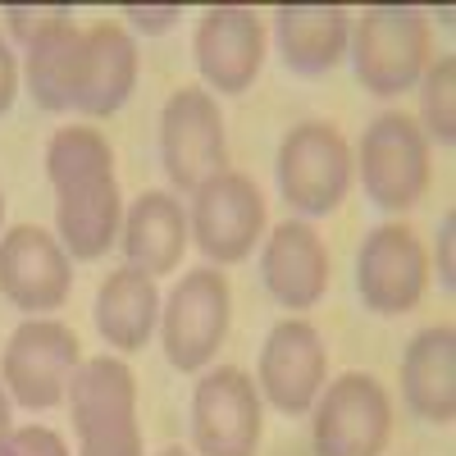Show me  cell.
Wrapping results in <instances>:
<instances>
[{"label": "cell", "instance_id": "8992f818", "mask_svg": "<svg viewBox=\"0 0 456 456\" xmlns=\"http://www.w3.org/2000/svg\"><path fill=\"white\" fill-rule=\"evenodd\" d=\"M228 320H233V292L215 265L183 274L174 292L160 301V338L169 365L178 374L206 370L228 338Z\"/></svg>", "mask_w": 456, "mask_h": 456}, {"label": "cell", "instance_id": "4316f807", "mask_svg": "<svg viewBox=\"0 0 456 456\" xmlns=\"http://www.w3.org/2000/svg\"><path fill=\"white\" fill-rule=\"evenodd\" d=\"M452 238H456V215L447 210V215H443V224H438V247H434V260H438V283H443L447 292L456 288V260H452V247H456V242H452Z\"/></svg>", "mask_w": 456, "mask_h": 456}, {"label": "cell", "instance_id": "ac0fdd59", "mask_svg": "<svg viewBox=\"0 0 456 456\" xmlns=\"http://www.w3.org/2000/svg\"><path fill=\"white\" fill-rule=\"evenodd\" d=\"M192 242L187 233V215H183V201L174 192H160V187H151L142 192L124 224H119V247L128 256L133 270H142L146 279H160V274H174L178 260Z\"/></svg>", "mask_w": 456, "mask_h": 456}, {"label": "cell", "instance_id": "603a6c76", "mask_svg": "<svg viewBox=\"0 0 456 456\" xmlns=\"http://www.w3.org/2000/svg\"><path fill=\"white\" fill-rule=\"evenodd\" d=\"M420 133L434 146L456 142V60H434L420 78Z\"/></svg>", "mask_w": 456, "mask_h": 456}, {"label": "cell", "instance_id": "44dd1931", "mask_svg": "<svg viewBox=\"0 0 456 456\" xmlns=\"http://www.w3.org/2000/svg\"><path fill=\"white\" fill-rule=\"evenodd\" d=\"M160 324V288L133 265L110 270L96 288V333L119 356L142 352Z\"/></svg>", "mask_w": 456, "mask_h": 456}, {"label": "cell", "instance_id": "4dcf8cb0", "mask_svg": "<svg viewBox=\"0 0 456 456\" xmlns=\"http://www.w3.org/2000/svg\"><path fill=\"white\" fill-rule=\"evenodd\" d=\"M0 224H5V197H0Z\"/></svg>", "mask_w": 456, "mask_h": 456}, {"label": "cell", "instance_id": "d4e9b609", "mask_svg": "<svg viewBox=\"0 0 456 456\" xmlns=\"http://www.w3.org/2000/svg\"><path fill=\"white\" fill-rule=\"evenodd\" d=\"M5 19H10V32L28 46V42H37L42 32H51L55 23H69L73 10H69V5H37V10H32V5H10Z\"/></svg>", "mask_w": 456, "mask_h": 456}, {"label": "cell", "instance_id": "5b68a950", "mask_svg": "<svg viewBox=\"0 0 456 456\" xmlns=\"http://www.w3.org/2000/svg\"><path fill=\"white\" fill-rule=\"evenodd\" d=\"M352 160H356L365 197L388 215L420 206L429 192V142H425L420 124L402 110L379 114L365 128L361 151Z\"/></svg>", "mask_w": 456, "mask_h": 456}, {"label": "cell", "instance_id": "e0dca14e", "mask_svg": "<svg viewBox=\"0 0 456 456\" xmlns=\"http://www.w3.org/2000/svg\"><path fill=\"white\" fill-rule=\"evenodd\" d=\"M137 87V42L119 23H96L83 32L78 78H73V110L87 119H110L128 105Z\"/></svg>", "mask_w": 456, "mask_h": 456}, {"label": "cell", "instance_id": "7402d4cb", "mask_svg": "<svg viewBox=\"0 0 456 456\" xmlns=\"http://www.w3.org/2000/svg\"><path fill=\"white\" fill-rule=\"evenodd\" d=\"M78 51H83V28L55 23L51 32H42L37 42H28V60H23V83L28 96L51 110L64 114L73 110V78H78Z\"/></svg>", "mask_w": 456, "mask_h": 456}, {"label": "cell", "instance_id": "5bb4252c", "mask_svg": "<svg viewBox=\"0 0 456 456\" xmlns=\"http://www.w3.org/2000/svg\"><path fill=\"white\" fill-rule=\"evenodd\" d=\"M324 374H329V352L320 329L297 315L279 320L260 347V374H256L260 397L279 406L283 415H306L324 388Z\"/></svg>", "mask_w": 456, "mask_h": 456}, {"label": "cell", "instance_id": "ffe728a7", "mask_svg": "<svg viewBox=\"0 0 456 456\" xmlns=\"http://www.w3.org/2000/svg\"><path fill=\"white\" fill-rule=\"evenodd\" d=\"M274 42L292 73H329L347 60L352 14L342 5H283L274 10Z\"/></svg>", "mask_w": 456, "mask_h": 456}, {"label": "cell", "instance_id": "484cf974", "mask_svg": "<svg viewBox=\"0 0 456 456\" xmlns=\"http://www.w3.org/2000/svg\"><path fill=\"white\" fill-rule=\"evenodd\" d=\"M124 19L137 28V32H146V37H160V32H169L178 19H183V10L178 5H165V10H146V5H128L124 10Z\"/></svg>", "mask_w": 456, "mask_h": 456}, {"label": "cell", "instance_id": "4fadbf2b", "mask_svg": "<svg viewBox=\"0 0 456 456\" xmlns=\"http://www.w3.org/2000/svg\"><path fill=\"white\" fill-rule=\"evenodd\" d=\"M73 288V260L37 224H14L0 233V297L28 320H42L46 311H60Z\"/></svg>", "mask_w": 456, "mask_h": 456}, {"label": "cell", "instance_id": "8fae6325", "mask_svg": "<svg viewBox=\"0 0 456 456\" xmlns=\"http://www.w3.org/2000/svg\"><path fill=\"white\" fill-rule=\"evenodd\" d=\"M265 429L260 388L238 365L206 370L192 388V447L197 456H256Z\"/></svg>", "mask_w": 456, "mask_h": 456}, {"label": "cell", "instance_id": "7c38bea8", "mask_svg": "<svg viewBox=\"0 0 456 456\" xmlns=\"http://www.w3.org/2000/svg\"><path fill=\"white\" fill-rule=\"evenodd\" d=\"M429 288L425 242L406 224H379L356 251V292L374 315H406Z\"/></svg>", "mask_w": 456, "mask_h": 456}, {"label": "cell", "instance_id": "7a4b0ae2", "mask_svg": "<svg viewBox=\"0 0 456 456\" xmlns=\"http://www.w3.org/2000/svg\"><path fill=\"white\" fill-rule=\"evenodd\" d=\"M78 456H142L137 425V374L119 356H92L69 384Z\"/></svg>", "mask_w": 456, "mask_h": 456}, {"label": "cell", "instance_id": "cb8c5ba5", "mask_svg": "<svg viewBox=\"0 0 456 456\" xmlns=\"http://www.w3.org/2000/svg\"><path fill=\"white\" fill-rule=\"evenodd\" d=\"M0 456H69V443L46 425H23L0 438Z\"/></svg>", "mask_w": 456, "mask_h": 456}, {"label": "cell", "instance_id": "52a82bcc", "mask_svg": "<svg viewBox=\"0 0 456 456\" xmlns=\"http://www.w3.org/2000/svg\"><path fill=\"white\" fill-rule=\"evenodd\" d=\"M83 365V342L69 324L60 320H23L10 342L5 361H0V384H5L10 402L28 411H51L69 397V384Z\"/></svg>", "mask_w": 456, "mask_h": 456}, {"label": "cell", "instance_id": "f1b7e54d", "mask_svg": "<svg viewBox=\"0 0 456 456\" xmlns=\"http://www.w3.org/2000/svg\"><path fill=\"white\" fill-rule=\"evenodd\" d=\"M10 434V393H5V384H0V438Z\"/></svg>", "mask_w": 456, "mask_h": 456}, {"label": "cell", "instance_id": "6da1fadb", "mask_svg": "<svg viewBox=\"0 0 456 456\" xmlns=\"http://www.w3.org/2000/svg\"><path fill=\"white\" fill-rule=\"evenodd\" d=\"M46 178L55 192L60 247L69 251V260H101L119 242L124 224V197L110 142L87 124L60 128L46 146Z\"/></svg>", "mask_w": 456, "mask_h": 456}, {"label": "cell", "instance_id": "277c9868", "mask_svg": "<svg viewBox=\"0 0 456 456\" xmlns=\"http://www.w3.org/2000/svg\"><path fill=\"white\" fill-rule=\"evenodd\" d=\"M279 192L297 215H333L352 192V146L333 124L324 119H306L288 128V137L279 142Z\"/></svg>", "mask_w": 456, "mask_h": 456}, {"label": "cell", "instance_id": "f546056e", "mask_svg": "<svg viewBox=\"0 0 456 456\" xmlns=\"http://www.w3.org/2000/svg\"><path fill=\"white\" fill-rule=\"evenodd\" d=\"M160 456H192V452H183V447H165Z\"/></svg>", "mask_w": 456, "mask_h": 456}, {"label": "cell", "instance_id": "83f0119b", "mask_svg": "<svg viewBox=\"0 0 456 456\" xmlns=\"http://www.w3.org/2000/svg\"><path fill=\"white\" fill-rule=\"evenodd\" d=\"M14 96H19V60L5 42H0V114H10Z\"/></svg>", "mask_w": 456, "mask_h": 456}, {"label": "cell", "instance_id": "30bf717a", "mask_svg": "<svg viewBox=\"0 0 456 456\" xmlns=\"http://www.w3.org/2000/svg\"><path fill=\"white\" fill-rule=\"evenodd\" d=\"M197 251L210 265H242L256 242L265 238V197L260 187L238 174L224 169L210 183H201L192 192V219H187Z\"/></svg>", "mask_w": 456, "mask_h": 456}, {"label": "cell", "instance_id": "3957f363", "mask_svg": "<svg viewBox=\"0 0 456 456\" xmlns=\"http://www.w3.org/2000/svg\"><path fill=\"white\" fill-rule=\"evenodd\" d=\"M347 55L370 96L411 92L429 69V19L411 5H370L352 19Z\"/></svg>", "mask_w": 456, "mask_h": 456}, {"label": "cell", "instance_id": "9c48e42d", "mask_svg": "<svg viewBox=\"0 0 456 456\" xmlns=\"http://www.w3.org/2000/svg\"><path fill=\"white\" fill-rule=\"evenodd\" d=\"M160 165L178 192H197L201 183L228 169V137L219 101L206 87H178L160 110Z\"/></svg>", "mask_w": 456, "mask_h": 456}, {"label": "cell", "instance_id": "ba28073f", "mask_svg": "<svg viewBox=\"0 0 456 456\" xmlns=\"http://www.w3.org/2000/svg\"><path fill=\"white\" fill-rule=\"evenodd\" d=\"M311 411L315 456H384L393 438V402L374 374H338L320 388Z\"/></svg>", "mask_w": 456, "mask_h": 456}, {"label": "cell", "instance_id": "d6986e66", "mask_svg": "<svg viewBox=\"0 0 456 456\" xmlns=\"http://www.w3.org/2000/svg\"><path fill=\"white\" fill-rule=\"evenodd\" d=\"M402 402L425 425H452L456 415V329L429 324L402 356Z\"/></svg>", "mask_w": 456, "mask_h": 456}, {"label": "cell", "instance_id": "9a60e30c", "mask_svg": "<svg viewBox=\"0 0 456 456\" xmlns=\"http://www.w3.org/2000/svg\"><path fill=\"white\" fill-rule=\"evenodd\" d=\"M192 60L219 96H242L265 64V23L247 5H215L201 14L192 37Z\"/></svg>", "mask_w": 456, "mask_h": 456}, {"label": "cell", "instance_id": "2e32d148", "mask_svg": "<svg viewBox=\"0 0 456 456\" xmlns=\"http://www.w3.org/2000/svg\"><path fill=\"white\" fill-rule=\"evenodd\" d=\"M260 283L283 311H311L329 292V251L306 219H283L260 247Z\"/></svg>", "mask_w": 456, "mask_h": 456}]
</instances>
